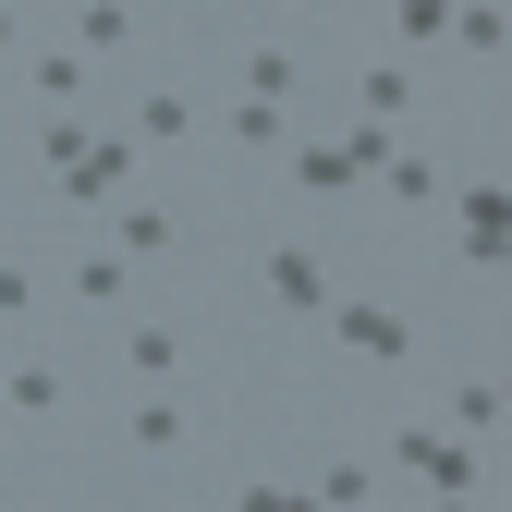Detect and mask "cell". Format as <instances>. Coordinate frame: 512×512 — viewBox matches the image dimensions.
Wrapping results in <instances>:
<instances>
[{"instance_id": "cell-11", "label": "cell", "mask_w": 512, "mask_h": 512, "mask_svg": "<svg viewBox=\"0 0 512 512\" xmlns=\"http://www.w3.org/2000/svg\"><path fill=\"white\" fill-rule=\"evenodd\" d=\"M0 403H13V415H61V378H49V366H13V378H0Z\"/></svg>"}, {"instance_id": "cell-15", "label": "cell", "mask_w": 512, "mask_h": 512, "mask_svg": "<svg viewBox=\"0 0 512 512\" xmlns=\"http://www.w3.org/2000/svg\"><path fill=\"white\" fill-rule=\"evenodd\" d=\"M452 37H464L476 61H500V0H464V13H452Z\"/></svg>"}, {"instance_id": "cell-5", "label": "cell", "mask_w": 512, "mask_h": 512, "mask_svg": "<svg viewBox=\"0 0 512 512\" xmlns=\"http://www.w3.org/2000/svg\"><path fill=\"white\" fill-rule=\"evenodd\" d=\"M196 122H208V98H183V86H159V98L135 110V135H147V147H183V135H196Z\"/></svg>"}, {"instance_id": "cell-17", "label": "cell", "mask_w": 512, "mask_h": 512, "mask_svg": "<svg viewBox=\"0 0 512 512\" xmlns=\"http://www.w3.org/2000/svg\"><path fill=\"white\" fill-rule=\"evenodd\" d=\"M122 354H135V378H171V366H183V342H171V330H135Z\"/></svg>"}, {"instance_id": "cell-10", "label": "cell", "mask_w": 512, "mask_h": 512, "mask_svg": "<svg viewBox=\"0 0 512 512\" xmlns=\"http://www.w3.org/2000/svg\"><path fill=\"white\" fill-rule=\"evenodd\" d=\"M122 37H135V13H122V0H74V49H86V61L122 49Z\"/></svg>"}, {"instance_id": "cell-8", "label": "cell", "mask_w": 512, "mask_h": 512, "mask_svg": "<svg viewBox=\"0 0 512 512\" xmlns=\"http://www.w3.org/2000/svg\"><path fill=\"white\" fill-rule=\"evenodd\" d=\"M220 135H232V147H281V135H293V110H281V98H232V110H220Z\"/></svg>"}, {"instance_id": "cell-20", "label": "cell", "mask_w": 512, "mask_h": 512, "mask_svg": "<svg viewBox=\"0 0 512 512\" xmlns=\"http://www.w3.org/2000/svg\"><path fill=\"white\" fill-rule=\"evenodd\" d=\"M281 13H305V0H281Z\"/></svg>"}, {"instance_id": "cell-6", "label": "cell", "mask_w": 512, "mask_h": 512, "mask_svg": "<svg viewBox=\"0 0 512 512\" xmlns=\"http://www.w3.org/2000/svg\"><path fill=\"white\" fill-rule=\"evenodd\" d=\"M74 293H86V305L110 317L122 293H135V256H122V244H86V269H74Z\"/></svg>"}, {"instance_id": "cell-13", "label": "cell", "mask_w": 512, "mask_h": 512, "mask_svg": "<svg viewBox=\"0 0 512 512\" xmlns=\"http://www.w3.org/2000/svg\"><path fill=\"white\" fill-rule=\"evenodd\" d=\"M244 98H293V49H244Z\"/></svg>"}, {"instance_id": "cell-3", "label": "cell", "mask_w": 512, "mask_h": 512, "mask_svg": "<svg viewBox=\"0 0 512 512\" xmlns=\"http://www.w3.org/2000/svg\"><path fill=\"white\" fill-rule=\"evenodd\" d=\"M330 317H342V342H354V354H378V366H403V342H415L391 305H342V293H330Z\"/></svg>"}, {"instance_id": "cell-1", "label": "cell", "mask_w": 512, "mask_h": 512, "mask_svg": "<svg viewBox=\"0 0 512 512\" xmlns=\"http://www.w3.org/2000/svg\"><path fill=\"white\" fill-rule=\"evenodd\" d=\"M122 183H135V147H122V135H98L86 159H61V196H74V208H98V196H122Z\"/></svg>"}, {"instance_id": "cell-19", "label": "cell", "mask_w": 512, "mask_h": 512, "mask_svg": "<svg viewBox=\"0 0 512 512\" xmlns=\"http://www.w3.org/2000/svg\"><path fill=\"white\" fill-rule=\"evenodd\" d=\"M13 49H25V25H13V0H0V61H13Z\"/></svg>"}, {"instance_id": "cell-12", "label": "cell", "mask_w": 512, "mask_h": 512, "mask_svg": "<svg viewBox=\"0 0 512 512\" xmlns=\"http://www.w3.org/2000/svg\"><path fill=\"white\" fill-rule=\"evenodd\" d=\"M122 439H135V452H171V439H183V403H135V415H122Z\"/></svg>"}, {"instance_id": "cell-18", "label": "cell", "mask_w": 512, "mask_h": 512, "mask_svg": "<svg viewBox=\"0 0 512 512\" xmlns=\"http://www.w3.org/2000/svg\"><path fill=\"white\" fill-rule=\"evenodd\" d=\"M25 305H37V281L13 269V256H0V317H25Z\"/></svg>"}, {"instance_id": "cell-7", "label": "cell", "mask_w": 512, "mask_h": 512, "mask_svg": "<svg viewBox=\"0 0 512 512\" xmlns=\"http://www.w3.org/2000/svg\"><path fill=\"white\" fill-rule=\"evenodd\" d=\"M25 98L74 110V98H86V49H49V61H25Z\"/></svg>"}, {"instance_id": "cell-16", "label": "cell", "mask_w": 512, "mask_h": 512, "mask_svg": "<svg viewBox=\"0 0 512 512\" xmlns=\"http://www.w3.org/2000/svg\"><path fill=\"white\" fill-rule=\"evenodd\" d=\"M452 427H464V439H488V427H500V391H488V378H464V391H452Z\"/></svg>"}, {"instance_id": "cell-9", "label": "cell", "mask_w": 512, "mask_h": 512, "mask_svg": "<svg viewBox=\"0 0 512 512\" xmlns=\"http://www.w3.org/2000/svg\"><path fill=\"white\" fill-rule=\"evenodd\" d=\"M366 171H391V208H427V196H439V171H427L415 147H378Z\"/></svg>"}, {"instance_id": "cell-4", "label": "cell", "mask_w": 512, "mask_h": 512, "mask_svg": "<svg viewBox=\"0 0 512 512\" xmlns=\"http://www.w3.org/2000/svg\"><path fill=\"white\" fill-rule=\"evenodd\" d=\"M500 244H512V196H500V183H476V196H464V256H476V269H500Z\"/></svg>"}, {"instance_id": "cell-14", "label": "cell", "mask_w": 512, "mask_h": 512, "mask_svg": "<svg viewBox=\"0 0 512 512\" xmlns=\"http://www.w3.org/2000/svg\"><path fill=\"white\" fill-rule=\"evenodd\" d=\"M354 98H366V110H403V98H415V74H403V61H366Z\"/></svg>"}, {"instance_id": "cell-2", "label": "cell", "mask_w": 512, "mask_h": 512, "mask_svg": "<svg viewBox=\"0 0 512 512\" xmlns=\"http://www.w3.org/2000/svg\"><path fill=\"white\" fill-rule=\"evenodd\" d=\"M269 305H281V317H330V269H317L305 244H281V256H269Z\"/></svg>"}]
</instances>
